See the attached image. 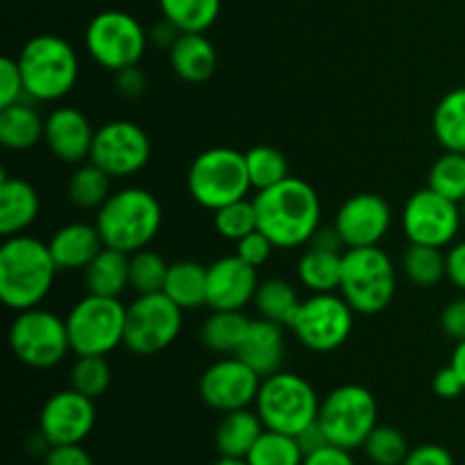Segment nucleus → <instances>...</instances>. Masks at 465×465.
Masks as SVG:
<instances>
[{"label":"nucleus","mask_w":465,"mask_h":465,"mask_svg":"<svg viewBox=\"0 0 465 465\" xmlns=\"http://www.w3.org/2000/svg\"><path fill=\"white\" fill-rule=\"evenodd\" d=\"M252 203L257 230L280 250L309 245L321 227V198L316 189L300 177H286L271 189L257 191Z\"/></svg>","instance_id":"1"},{"label":"nucleus","mask_w":465,"mask_h":465,"mask_svg":"<svg viewBox=\"0 0 465 465\" xmlns=\"http://www.w3.org/2000/svg\"><path fill=\"white\" fill-rule=\"evenodd\" d=\"M57 271L48 243L30 234L7 236L0 245V300L12 312L39 307Z\"/></svg>","instance_id":"2"},{"label":"nucleus","mask_w":465,"mask_h":465,"mask_svg":"<svg viewBox=\"0 0 465 465\" xmlns=\"http://www.w3.org/2000/svg\"><path fill=\"white\" fill-rule=\"evenodd\" d=\"M162 203L157 195L141 186L116 191L95 213V227L104 245L125 254L148 248L162 230Z\"/></svg>","instance_id":"3"},{"label":"nucleus","mask_w":465,"mask_h":465,"mask_svg":"<svg viewBox=\"0 0 465 465\" xmlns=\"http://www.w3.org/2000/svg\"><path fill=\"white\" fill-rule=\"evenodd\" d=\"M25 95L32 103H57L66 98L80 77V59L73 45L57 35H36L16 57Z\"/></svg>","instance_id":"4"},{"label":"nucleus","mask_w":465,"mask_h":465,"mask_svg":"<svg viewBox=\"0 0 465 465\" xmlns=\"http://www.w3.org/2000/svg\"><path fill=\"white\" fill-rule=\"evenodd\" d=\"M395 289L398 271L393 259L380 245L345 250L339 293L354 309V313H381L393 302Z\"/></svg>","instance_id":"5"},{"label":"nucleus","mask_w":465,"mask_h":465,"mask_svg":"<svg viewBox=\"0 0 465 465\" xmlns=\"http://www.w3.org/2000/svg\"><path fill=\"white\" fill-rule=\"evenodd\" d=\"M186 189L191 198L209 212L248 198L252 182L248 175L245 153L225 145L200 153L186 173Z\"/></svg>","instance_id":"6"},{"label":"nucleus","mask_w":465,"mask_h":465,"mask_svg":"<svg viewBox=\"0 0 465 465\" xmlns=\"http://www.w3.org/2000/svg\"><path fill=\"white\" fill-rule=\"evenodd\" d=\"M254 411L266 430L298 436L318 420L321 398L304 377L280 371L262 380Z\"/></svg>","instance_id":"7"},{"label":"nucleus","mask_w":465,"mask_h":465,"mask_svg":"<svg viewBox=\"0 0 465 465\" xmlns=\"http://www.w3.org/2000/svg\"><path fill=\"white\" fill-rule=\"evenodd\" d=\"M125 321L127 307L121 298L86 293L66 316L71 350L77 357H107L125 341Z\"/></svg>","instance_id":"8"},{"label":"nucleus","mask_w":465,"mask_h":465,"mask_svg":"<svg viewBox=\"0 0 465 465\" xmlns=\"http://www.w3.org/2000/svg\"><path fill=\"white\" fill-rule=\"evenodd\" d=\"M9 348L23 366L36 371L57 366L73 352L66 318L41 307L16 312L9 325Z\"/></svg>","instance_id":"9"},{"label":"nucleus","mask_w":465,"mask_h":465,"mask_svg":"<svg viewBox=\"0 0 465 465\" xmlns=\"http://www.w3.org/2000/svg\"><path fill=\"white\" fill-rule=\"evenodd\" d=\"M150 36L132 14L107 9L91 18L84 32L86 53L98 66L118 73L123 68L139 66Z\"/></svg>","instance_id":"10"},{"label":"nucleus","mask_w":465,"mask_h":465,"mask_svg":"<svg viewBox=\"0 0 465 465\" xmlns=\"http://www.w3.org/2000/svg\"><path fill=\"white\" fill-rule=\"evenodd\" d=\"M377 400L366 386L343 384L321 400L318 425L331 445L345 450L363 448L377 422Z\"/></svg>","instance_id":"11"},{"label":"nucleus","mask_w":465,"mask_h":465,"mask_svg":"<svg viewBox=\"0 0 465 465\" xmlns=\"http://www.w3.org/2000/svg\"><path fill=\"white\" fill-rule=\"evenodd\" d=\"M354 327V309L341 293H312L302 300L291 321L300 345L312 352H334L348 343Z\"/></svg>","instance_id":"12"},{"label":"nucleus","mask_w":465,"mask_h":465,"mask_svg":"<svg viewBox=\"0 0 465 465\" xmlns=\"http://www.w3.org/2000/svg\"><path fill=\"white\" fill-rule=\"evenodd\" d=\"M182 312L166 293L139 295L127 304L125 345L130 352L153 357L177 341L182 331Z\"/></svg>","instance_id":"13"},{"label":"nucleus","mask_w":465,"mask_h":465,"mask_svg":"<svg viewBox=\"0 0 465 465\" xmlns=\"http://www.w3.org/2000/svg\"><path fill=\"white\" fill-rule=\"evenodd\" d=\"M461 221V204L430 186L409 195L402 209V230L409 243L448 248L457 239Z\"/></svg>","instance_id":"14"},{"label":"nucleus","mask_w":465,"mask_h":465,"mask_svg":"<svg viewBox=\"0 0 465 465\" xmlns=\"http://www.w3.org/2000/svg\"><path fill=\"white\" fill-rule=\"evenodd\" d=\"M153 154L150 136L134 121H109L95 130L91 162L112 177H130L143 171Z\"/></svg>","instance_id":"15"},{"label":"nucleus","mask_w":465,"mask_h":465,"mask_svg":"<svg viewBox=\"0 0 465 465\" xmlns=\"http://www.w3.org/2000/svg\"><path fill=\"white\" fill-rule=\"evenodd\" d=\"M259 389H262V377L236 354L212 363L203 372L198 384L203 402L218 413L250 409L257 402Z\"/></svg>","instance_id":"16"},{"label":"nucleus","mask_w":465,"mask_h":465,"mask_svg":"<svg viewBox=\"0 0 465 465\" xmlns=\"http://www.w3.org/2000/svg\"><path fill=\"white\" fill-rule=\"evenodd\" d=\"M95 404L75 389L57 391L45 400L39 413V434L50 445L82 443L95 427Z\"/></svg>","instance_id":"17"},{"label":"nucleus","mask_w":465,"mask_h":465,"mask_svg":"<svg viewBox=\"0 0 465 465\" xmlns=\"http://www.w3.org/2000/svg\"><path fill=\"white\" fill-rule=\"evenodd\" d=\"M393 212L391 204L377 193H354L339 207L334 218L336 232L345 248H371L380 245L389 234Z\"/></svg>","instance_id":"18"},{"label":"nucleus","mask_w":465,"mask_h":465,"mask_svg":"<svg viewBox=\"0 0 465 465\" xmlns=\"http://www.w3.org/2000/svg\"><path fill=\"white\" fill-rule=\"evenodd\" d=\"M259 289L257 268L245 263L239 254H230L207 266V307L243 312Z\"/></svg>","instance_id":"19"},{"label":"nucleus","mask_w":465,"mask_h":465,"mask_svg":"<svg viewBox=\"0 0 465 465\" xmlns=\"http://www.w3.org/2000/svg\"><path fill=\"white\" fill-rule=\"evenodd\" d=\"M95 130L89 118L75 107H57L45 118L44 143L54 159L71 166L89 162Z\"/></svg>","instance_id":"20"},{"label":"nucleus","mask_w":465,"mask_h":465,"mask_svg":"<svg viewBox=\"0 0 465 465\" xmlns=\"http://www.w3.org/2000/svg\"><path fill=\"white\" fill-rule=\"evenodd\" d=\"M284 354V325H277L266 318H257V321L250 322L248 334H245L241 348L236 350V357L248 363L262 380L282 371Z\"/></svg>","instance_id":"21"},{"label":"nucleus","mask_w":465,"mask_h":465,"mask_svg":"<svg viewBox=\"0 0 465 465\" xmlns=\"http://www.w3.org/2000/svg\"><path fill=\"white\" fill-rule=\"evenodd\" d=\"M48 248L59 271H84L104 248V241L95 223H68L50 236Z\"/></svg>","instance_id":"22"},{"label":"nucleus","mask_w":465,"mask_h":465,"mask_svg":"<svg viewBox=\"0 0 465 465\" xmlns=\"http://www.w3.org/2000/svg\"><path fill=\"white\" fill-rule=\"evenodd\" d=\"M41 212V198L35 184L23 177H9L3 173L0 180V234L3 239L25 234L35 225Z\"/></svg>","instance_id":"23"},{"label":"nucleus","mask_w":465,"mask_h":465,"mask_svg":"<svg viewBox=\"0 0 465 465\" xmlns=\"http://www.w3.org/2000/svg\"><path fill=\"white\" fill-rule=\"evenodd\" d=\"M171 68L180 80L189 84L207 82L218 68V53L212 41L198 32H182L180 39L168 50Z\"/></svg>","instance_id":"24"},{"label":"nucleus","mask_w":465,"mask_h":465,"mask_svg":"<svg viewBox=\"0 0 465 465\" xmlns=\"http://www.w3.org/2000/svg\"><path fill=\"white\" fill-rule=\"evenodd\" d=\"M263 431H266V425H263L257 411L239 409V411L223 413L216 434H213V443H216L221 457L245 459Z\"/></svg>","instance_id":"25"},{"label":"nucleus","mask_w":465,"mask_h":465,"mask_svg":"<svg viewBox=\"0 0 465 465\" xmlns=\"http://www.w3.org/2000/svg\"><path fill=\"white\" fill-rule=\"evenodd\" d=\"M86 293L121 298L130 286V254L104 245L98 257L84 268Z\"/></svg>","instance_id":"26"},{"label":"nucleus","mask_w":465,"mask_h":465,"mask_svg":"<svg viewBox=\"0 0 465 465\" xmlns=\"http://www.w3.org/2000/svg\"><path fill=\"white\" fill-rule=\"evenodd\" d=\"M45 118L30 103H16L0 109V143L3 148L23 153L44 141Z\"/></svg>","instance_id":"27"},{"label":"nucleus","mask_w":465,"mask_h":465,"mask_svg":"<svg viewBox=\"0 0 465 465\" xmlns=\"http://www.w3.org/2000/svg\"><path fill=\"white\" fill-rule=\"evenodd\" d=\"M163 293L182 312H191V309L207 304V266L198 262H189V259L171 263Z\"/></svg>","instance_id":"28"},{"label":"nucleus","mask_w":465,"mask_h":465,"mask_svg":"<svg viewBox=\"0 0 465 465\" xmlns=\"http://www.w3.org/2000/svg\"><path fill=\"white\" fill-rule=\"evenodd\" d=\"M250 318L243 312H232V309H212L203 322L200 339L204 348L216 354H236V350L243 343L248 334Z\"/></svg>","instance_id":"29"},{"label":"nucleus","mask_w":465,"mask_h":465,"mask_svg":"<svg viewBox=\"0 0 465 465\" xmlns=\"http://www.w3.org/2000/svg\"><path fill=\"white\" fill-rule=\"evenodd\" d=\"M431 127L440 148L450 153H465V86L448 91L439 100Z\"/></svg>","instance_id":"30"},{"label":"nucleus","mask_w":465,"mask_h":465,"mask_svg":"<svg viewBox=\"0 0 465 465\" xmlns=\"http://www.w3.org/2000/svg\"><path fill=\"white\" fill-rule=\"evenodd\" d=\"M341 268H343V252L309 245L298 262V280L312 293H336L341 286Z\"/></svg>","instance_id":"31"},{"label":"nucleus","mask_w":465,"mask_h":465,"mask_svg":"<svg viewBox=\"0 0 465 465\" xmlns=\"http://www.w3.org/2000/svg\"><path fill=\"white\" fill-rule=\"evenodd\" d=\"M66 195L75 207L95 209L98 212L112 195V175L94 162H84L71 173L66 184Z\"/></svg>","instance_id":"32"},{"label":"nucleus","mask_w":465,"mask_h":465,"mask_svg":"<svg viewBox=\"0 0 465 465\" xmlns=\"http://www.w3.org/2000/svg\"><path fill=\"white\" fill-rule=\"evenodd\" d=\"M300 302L302 300L298 298V291L293 289L291 282L282 280V277L259 282L257 295H254V307H257L259 318H266V321L284 327L291 325Z\"/></svg>","instance_id":"33"},{"label":"nucleus","mask_w":465,"mask_h":465,"mask_svg":"<svg viewBox=\"0 0 465 465\" xmlns=\"http://www.w3.org/2000/svg\"><path fill=\"white\" fill-rule=\"evenodd\" d=\"M163 18L180 32L204 35L221 16V0H159Z\"/></svg>","instance_id":"34"},{"label":"nucleus","mask_w":465,"mask_h":465,"mask_svg":"<svg viewBox=\"0 0 465 465\" xmlns=\"http://www.w3.org/2000/svg\"><path fill=\"white\" fill-rule=\"evenodd\" d=\"M402 271L411 284L430 289L448 277V259H445L443 248L409 243L402 257Z\"/></svg>","instance_id":"35"},{"label":"nucleus","mask_w":465,"mask_h":465,"mask_svg":"<svg viewBox=\"0 0 465 465\" xmlns=\"http://www.w3.org/2000/svg\"><path fill=\"white\" fill-rule=\"evenodd\" d=\"M245 461L250 465H302L304 452L295 436L266 430L250 450Z\"/></svg>","instance_id":"36"},{"label":"nucleus","mask_w":465,"mask_h":465,"mask_svg":"<svg viewBox=\"0 0 465 465\" xmlns=\"http://www.w3.org/2000/svg\"><path fill=\"white\" fill-rule=\"evenodd\" d=\"M245 163H248V175L254 191L271 189V186L291 177L289 159L284 157L282 150L272 148V145H254V148H250L245 153Z\"/></svg>","instance_id":"37"},{"label":"nucleus","mask_w":465,"mask_h":465,"mask_svg":"<svg viewBox=\"0 0 465 465\" xmlns=\"http://www.w3.org/2000/svg\"><path fill=\"white\" fill-rule=\"evenodd\" d=\"M427 186L461 204L465 200V153L445 150L430 168Z\"/></svg>","instance_id":"38"},{"label":"nucleus","mask_w":465,"mask_h":465,"mask_svg":"<svg viewBox=\"0 0 465 465\" xmlns=\"http://www.w3.org/2000/svg\"><path fill=\"white\" fill-rule=\"evenodd\" d=\"M171 263L154 250H139L130 254V289L139 295L163 293L166 275Z\"/></svg>","instance_id":"39"},{"label":"nucleus","mask_w":465,"mask_h":465,"mask_svg":"<svg viewBox=\"0 0 465 465\" xmlns=\"http://www.w3.org/2000/svg\"><path fill=\"white\" fill-rule=\"evenodd\" d=\"M112 386V366L107 357H77L71 368V389L91 400L103 398Z\"/></svg>","instance_id":"40"},{"label":"nucleus","mask_w":465,"mask_h":465,"mask_svg":"<svg viewBox=\"0 0 465 465\" xmlns=\"http://www.w3.org/2000/svg\"><path fill=\"white\" fill-rule=\"evenodd\" d=\"M409 450L402 431L391 425H377L363 443V452L372 465H402Z\"/></svg>","instance_id":"41"},{"label":"nucleus","mask_w":465,"mask_h":465,"mask_svg":"<svg viewBox=\"0 0 465 465\" xmlns=\"http://www.w3.org/2000/svg\"><path fill=\"white\" fill-rule=\"evenodd\" d=\"M213 227L218 234L227 241L239 243L248 234L257 230V212H254L252 200L243 198L236 203L225 204V207L213 212Z\"/></svg>","instance_id":"42"},{"label":"nucleus","mask_w":465,"mask_h":465,"mask_svg":"<svg viewBox=\"0 0 465 465\" xmlns=\"http://www.w3.org/2000/svg\"><path fill=\"white\" fill-rule=\"evenodd\" d=\"M23 98L27 95L18 62L12 57H3L0 59V109L21 103Z\"/></svg>","instance_id":"43"},{"label":"nucleus","mask_w":465,"mask_h":465,"mask_svg":"<svg viewBox=\"0 0 465 465\" xmlns=\"http://www.w3.org/2000/svg\"><path fill=\"white\" fill-rule=\"evenodd\" d=\"M272 250H277L275 243H272L263 232L254 230L252 234H248L245 239H241L239 243H236L234 254H239V257L243 259L245 263H250L252 268H259L271 259Z\"/></svg>","instance_id":"44"},{"label":"nucleus","mask_w":465,"mask_h":465,"mask_svg":"<svg viewBox=\"0 0 465 465\" xmlns=\"http://www.w3.org/2000/svg\"><path fill=\"white\" fill-rule=\"evenodd\" d=\"M44 465H95L94 457L82 448V443L50 445L44 454Z\"/></svg>","instance_id":"45"},{"label":"nucleus","mask_w":465,"mask_h":465,"mask_svg":"<svg viewBox=\"0 0 465 465\" xmlns=\"http://www.w3.org/2000/svg\"><path fill=\"white\" fill-rule=\"evenodd\" d=\"M440 330L448 339L465 341V295L445 304L440 312Z\"/></svg>","instance_id":"46"},{"label":"nucleus","mask_w":465,"mask_h":465,"mask_svg":"<svg viewBox=\"0 0 465 465\" xmlns=\"http://www.w3.org/2000/svg\"><path fill=\"white\" fill-rule=\"evenodd\" d=\"M402 465H457V463H454L452 452H450L448 448L436 443H425L409 450L407 459H404Z\"/></svg>","instance_id":"47"},{"label":"nucleus","mask_w":465,"mask_h":465,"mask_svg":"<svg viewBox=\"0 0 465 465\" xmlns=\"http://www.w3.org/2000/svg\"><path fill=\"white\" fill-rule=\"evenodd\" d=\"M431 389H434V393L439 395L440 400H457L465 393L463 380L459 377V372L454 371L452 366H445L436 372L434 381H431Z\"/></svg>","instance_id":"48"},{"label":"nucleus","mask_w":465,"mask_h":465,"mask_svg":"<svg viewBox=\"0 0 465 465\" xmlns=\"http://www.w3.org/2000/svg\"><path fill=\"white\" fill-rule=\"evenodd\" d=\"M145 86H148V80H145L143 71L139 66L123 68V71L116 73V91L123 98H139V95L145 94Z\"/></svg>","instance_id":"49"},{"label":"nucleus","mask_w":465,"mask_h":465,"mask_svg":"<svg viewBox=\"0 0 465 465\" xmlns=\"http://www.w3.org/2000/svg\"><path fill=\"white\" fill-rule=\"evenodd\" d=\"M302 465H357L352 459V452L339 445H325V448L316 450V452L307 454Z\"/></svg>","instance_id":"50"},{"label":"nucleus","mask_w":465,"mask_h":465,"mask_svg":"<svg viewBox=\"0 0 465 465\" xmlns=\"http://www.w3.org/2000/svg\"><path fill=\"white\" fill-rule=\"evenodd\" d=\"M445 259H448V280L465 293V241L454 243L445 252Z\"/></svg>","instance_id":"51"},{"label":"nucleus","mask_w":465,"mask_h":465,"mask_svg":"<svg viewBox=\"0 0 465 465\" xmlns=\"http://www.w3.org/2000/svg\"><path fill=\"white\" fill-rule=\"evenodd\" d=\"M295 439H298V443H300V448H302L304 457H307V454H312V452H316V450L325 448V445H330V440H327L325 431H322V427L318 425V420L313 422V425H309L307 430L300 431Z\"/></svg>","instance_id":"52"},{"label":"nucleus","mask_w":465,"mask_h":465,"mask_svg":"<svg viewBox=\"0 0 465 465\" xmlns=\"http://www.w3.org/2000/svg\"><path fill=\"white\" fill-rule=\"evenodd\" d=\"M180 35H182V32L177 30V27L173 25V23L168 21V18H162V21L154 23L153 30L148 32L150 41H153L154 45H159V48H168V50H171L173 44H175V41L180 39Z\"/></svg>","instance_id":"53"},{"label":"nucleus","mask_w":465,"mask_h":465,"mask_svg":"<svg viewBox=\"0 0 465 465\" xmlns=\"http://www.w3.org/2000/svg\"><path fill=\"white\" fill-rule=\"evenodd\" d=\"M309 245L312 248H321V250H331V252H341V250L345 248L343 245V239H341V234L336 232V227H318L316 234L312 236V241H309Z\"/></svg>","instance_id":"54"},{"label":"nucleus","mask_w":465,"mask_h":465,"mask_svg":"<svg viewBox=\"0 0 465 465\" xmlns=\"http://www.w3.org/2000/svg\"><path fill=\"white\" fill-rule=\"evenodd\" d=\"M450 366L454 368V371L459 372V377L463 380L465 384V341H459L457 348H454L452 352V361H450Z\"/></svg>","instance_id":"55"},{"label":"nucleus","mask_w":465,"mask_h":465,"mask_svg":"<svg viewBox=\"0 0 465 465\" xmlns=\"http://www.w3.org/2000/svg\"><path fill=\"white\" fill-rule=\"evenodd\" d=\"M209 465H250V463L245 461V459H225V457H221L218 461H213Z\"/></svg>","instance_id":"56"},{"label":"nucleus","mask_w":465,"mask_h":465,"mask_svg":"<svg viewBox=\"0 0 465 465\" xmlns=\"http://www.w3.org/2000/svg\"><path fill=\"white\" fill-rule=\"evenodd\" d=\"M461 213H463V221H465V200L461 203Z\"/></svg>","instance_id":"57"}]
</instances>
